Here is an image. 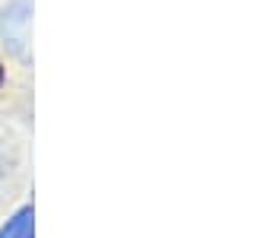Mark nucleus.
Here are the masks:
<instances>
[{
	"mask_svg": "<svg viewBox=\"0 0 261 238\" xmlns=\"http://www.w3.org/2000/svg\"><path fill=\"white\" fill-rule=\"evenodd\" d=\"M0 178H4V159H0Z\"/></svg>",
	"mask_w": 261,
	"mask_h": 238,
	"instance_id": "2",
	"label": "nucleus"
},
{
	"mask_svg": "<svg viewBox=\"0 0 261 238\" xmlns=\"http://www.w3.org/2000/svg\"><path fill=\"white\" fill-rule=\"evenodd\" d=\"M4 42L16 51V54H29L32 42V0H13L4 13Z\"/></svg>",
	"mask_w": 261,
	"mask_h": 238,
	"instance_id": "1",
	"label": "nucleus"
}]
</instances>
